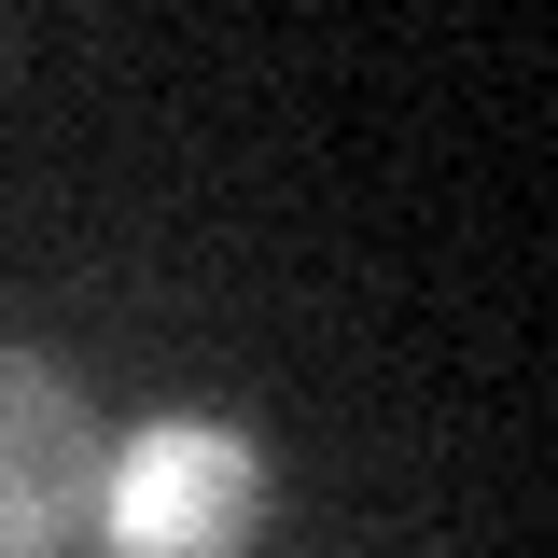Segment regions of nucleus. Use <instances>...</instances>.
Listing matches in <instances>:
<instances>
[{"label": "nucleus", "mask_w": 558, "mask_h": 558, "mask_svg": "<svg viewBox=\"0 0 558 558\" xmlns=\"http://www.w3.org/2000/svg\"><path fill=\"white\" fill-rule=\"evenodd\" d=\"M266 517V447L252 418L223 405H168L112 433V475H98V545L112 558H238Z\"/></svg>", "instance_id": "obj_1"}, {"label": "nucleus", "mask_w": 558, "mask_h": 558, "mask_svg": "<svg viewBox=\"0 0 558 558\" xmlns=\"http://www.w3.org/2000/svg\"><path fill=\"white\" fill-rule=\"evenodd\" d=\"M98 475H112V418L84 405V377L57 349L0 336V558H84Z\"/></svg>", "instance_id": "obj_2"}]
</instances>
